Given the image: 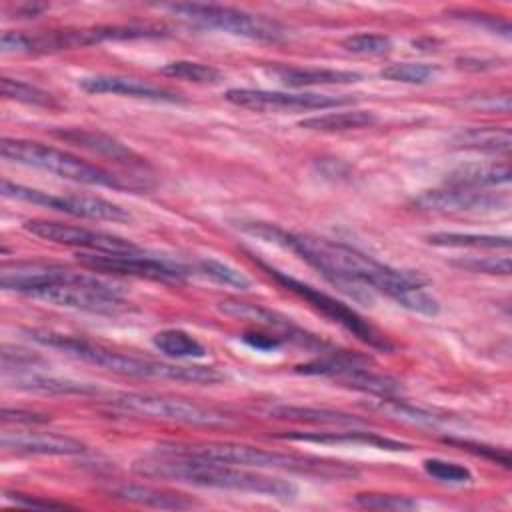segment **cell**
<instances>
[{"label":"cell","mask_w":512,"mask_h":512,"mask_svg":"<svg viewBox=\"0 0 512 512\" xmlns=\"http://www.w3.org/2000/svg\"><path fill=\"white\" fill-rule=\"evenodd\" d=\"M234 226L244 234L294 252L298 258L314 266L324 278L342 288L362 290L360 286H366L378 290L402 308L424 316H436L440 312L438 300L424 290V282L418 274L386 266L342 242L288 232L276 224L260 220H236Z\"/></svg>","instance_id":"6da1fadb"},{"label":"cell","mask_w":512,"mask_h":512,"mask_svg":"<svg viewBox=\"0 0 512 512\" xmlns=\"http://www.w3.org/2000/svg\"><path fill=\"white\" fill-rule=\"evenodd\" d=\"M132 470L146 478L174 480L182 484H192L200 488H218V490H234V492H250L262 494L278 500H294L298 488L294 482L252 472L242 466H232L208 458H200L188 452L174 448H164L156 454H146L134 460Z\"/></svg>","instance_id":"7a4b0ae2"},{"label":"cell","mask_w":512,"mask_h":512,"mask_svg":"<svg viewBox=\"0 0 512 512\" xmlns=\"http://www.w3.org/2000/svg\"><path fill=\"white\" fill-rule=\"evenodd\" d=\"M24 334L34 340L36 344L60 350L66 356H72L76 360L100 366L104 370L122 374V376H134V378H158V380H178V382H192V384H216L222 380V374L208 366H182V364H166L150 358H140L132 354H122L116 350H110L102 344L52 332V330H38L28 328Z\"/></svg>","instance_id":"3957f363"},{"label":"cell","mask_w":512,"mask_h":512,"mask_svg":"<svg viewBox=\"0 0 512 512\" xmlns=\"http://www.w3.org/2000/svg\"><path fill=\"white\" fill-rule=\"evenodd\" d=\"M182 452L242 466V468H260V470H284L300 476H316L328 480H346L358 474V470L344 462H334L318 456H302L288 452H272L264 448H254L246 444L234 442H210V444H194V446H176Z\"/></svg>","instance_id":"277c9868"},{"label":"cell","mask_w":512,"mask_h":512,"mask_svg":"<svg viewBox=\"0 0 512 512\" xmlns=\"http://www.w3.org/2000/svg\"><path fill=\"white\" fill-rule=\"evenodd\" d=\"M0 154L4 160L22 164L28 168H38L44 172H50L54 176L88 184V186H106V188H124L126 184L114 176L112 172L84 162L78 156L58 150L54 146H46L34 140H22V138H4L0 142Z\"/></svg>","instance_id":"5b68a950"},{"label":"cell","mask_w":512,"mask_h":512,"mask_svg":"<svg viewBox=\"0 0 512 512\" xmlns=\"http://www.w3.org/2000/svg\"><path fill=\"white\" fill-rule=\"evenodd\" d=\"M32 298L44 300L54 306L94 314H118L126 308L120 284L106 282L92 274L74 270H70L64 280L40 288L38 292L32 294Z\"/></svg>","instance_id":"8992f818"},{"label":"cell","mask_w":512,"mask_h":512,"mask_svg":"<svg viewBox=\"0 0 512 512\" xmlns=\"http://www.w3.org/2000/svg\"><path fill=\"white\" fill-rule=\"evenodd\" d=\"M168 10H172L182 20H188L202 28L222 30L248 40L278 42L286 34L280 22L260 14H250L238 8H230V6L184 2V4H170Z\"/></svg>","instance_id":"52a82bcc"},{"label":"cell","mask_w":512,"mask_h":512,"mask_svg":"<svg viewBox=\"0 0 512 512\" xmlns=\"http://www.w3.org/2000/svg\"><path fill=\"white\" fill-rule=\"evenodd\" d=\"M252 260H254L262 270H266L270 278H274L278 284H282V286H284L286 290H290L292 294H296V296H300L302 300H306L314 310H318L320 314H324V316L330 318L332 322H336V324H340L342 328H346L348 332H352L358 340L366 342L368 346H372V348H376V350H384V352L392 350V344H390L372 324H368L358 312H354L352 308H348V306L342 304L340 300H336V298H332V296L320 292L318 288H314V286H310V284H306V282H302V280H296V278H292V276L280 272L278 268L266 264L264 260H260V258H256V256H252Z\"/></svg>","instance_id":"ba28073f"},{"label":"cell","mask_w":512,"mask_h":512,"mask_svg":"<svg viewBox=\"0 0 512 512\" xmlns=\"http://www.w3.org/2000/svg\"><path fill=\"white\" fill-rule=\"evenodd\" d=\"M110 404L122 412H130L136 416L166 420V422H178L188 426H224L230 422V418L216 410L208 408L184 398L174 396H162V394H142V392H124L110 400Z\"/></svg>","instance_id":"9c48e42d"},{"label":"cell","mask_w":512,"mask_h":512,"mask_svg":"<svg viewBox=\"0 0 512 512\" xmlns=\"http://www.w3.org/2000/svg\"><path fill=\"white\" fill-rule=\"evenodd\" d=\"M0 192L4 198H14V200L46 206L56 212H64V214L78 216V218L110 220V222L130 220V214L122 206L108 202L104 198H96V196H54V194H48V192H42V190L24 186V184H16L10 180H2Z\"/></svg>","instance_id":"30bf717a"},{"label":"cell","mask_w":512,"mask_h":512,"mask_svg":"<svg viewBox=\"0 0 512 512\" xmlns=\"http://www.w3.org/2000/svg\"><path fill=\"white\" fill-rule=\"evenodd\" d=\"M298 372L312 376H326L342 382L348 388L376 394L382 398H390L400 390L398 380L378 374L362 364L358 356H350L344 352H328L324 358L298 366Z\"/></svg>","instance_id":"8fae6325"},{"label":"cell","mask_w":512,"mask_h":512,"mask_svg":"<svg viewBox=\"0 0 512 512\" xmlns=\"http://www.w3.org/2000/svg\"><path fill=\"white\" fill-rule=\"evenodd\" d=\"M78 260L84 266L98 270V272L126 274V276H138V278H148V280H162V282L184 280L188 274H192L188 266L160 260L154 256H146L142 250L82 252V254H78Z\"/></svg>","instance_id":"7c38bea8"},{"label":"cell","mask_w":512,"mask_h":512,"mask_svg":"<svg viewBox=\"0 0 512 512\" xmlns=\"http://www.w3.org/2000/svg\"><path fill=\"white\" fill-rule=\"evenodd\" d=\"M224 98L230 104L250 110L274 112V110H326L336 106L354 104L352 96H330L316 92H278V90H254V88H230Z\"/></svg>","instance_id":"4fadbf2b"},{"label":"cell","mask_w":512,"mask_h":512,"mask_svg":"<svg viewBox=\"0 0 512 512\" xmlns=\"http://www.w3.org/2000/svg\"><path fill=\"white\" fill-rule=\"evenodd\" d=\"M24 228L48 242L54 244H64V246H74V248H84L90 252H132L140 250L134 242L106 234V232H96L90 228L82 226H72V224H62L54 220H42V218H32L24 222Z\"/></svg>","instance_id":"5bb4252c"},{"label":"cell","mask_w":512,"mask_h":512,"mask_svg":"<svg viewBox=\"0 0 512 512\" xmlns=\"http://www.w3.org/2000/svg\"><path fill=\"white\" fill-rule=\"evenodd\" d=\"M218 310L222 314L230 316V318L248 320V322H254L258 326H264V328H270V330H278L282 340H290V342H294L298 346L318 348V350H322L326 346L316 336H312L306 330L298 328L290 318L282 316L276 310L264 308L260 304H250V302H242V300H236V298H226V300L218 302Z\"/></svg>","instance_id":"9a60e30c"},{"label":"cell","mask_w":512,"mask_h":512,"mask_svg":"<svg viewBox=\"0 0 512 512\" xmlns=\"http://www.w3.org/2000/svg\"><path fill=\"white\" fill-rule=\"evenodd\" d=\"M414 204L432 212H494L506 206V198L478 188L442 186L420 194Z\"/></svg>","instance_id":"2e32d148"},{"label":"cell","mask_w":512,"mask_h":512,"mask_svg":"<svg viewBox=\"0 0 512 512\" xmlns=\"http://www.w3.org/2000/svg\"><path fill=\"white\" fill-rule=\"evenodd\" d=\"M0 446L16 454H34V456H74L86 450V444L62 434L50 432H8L0 434Z\"/></svg>","instance_id":"e0dca14e"},{"label":"cell","mask_w":512,"mask_h":512,"mask_svg":"<svg viewBox=\"0 0 512 512\" xmlns=\"http://www.w3.org/2000/svg\"><path fill=\"white\" fill-rule=\"evenodd\" d=\"M78 86L90 94H120L130 98H144L154 102H182L178 92H172L164 86H156L130 76H112V74H96L84 76L78 80Z\"/></svg>","instance_id":"ac0fdd59"},{"label":"cell","mask_w":512,"mask_h":512,"mask_svg":"<svg viewBox=\"0 0 512 512\" xmlns=\"http://www.w3.org/2000/svg\"><path fill=\"white\" fill-rule=\"evenodd\" d=\"M54 136H58L64 142L76 144L80 148H86L94 154L106 156L110 160L122 162V164H134V166H144L146 162L134 152L130 150L126 144H122L120 140L98 132V130H86V128H62V130H54Z\"/></svg>","instance_id":"d6986e66"},{"label":"cell","mask_w":512,"mask_h":512,"mask_svg":"<svg viewBox=\"0 0 512 512\" xmlns=\"http://www.w3.org/2000/svg\"><path fill=\"white\" fill-rule=\"evenodd\" d=\"M2 382L6 386L18 388V390L42 392V394H94V392H98V388H94L92 384L36 372L34 368L6 370V372H2Z\"/></svg>","instance_id":"ffe728a7"},{"label":"cell","mask_w":512,"mask_h":512,"mask_svg":"<svg viewBox=\"0 0 512 512\" xmlns=\"http://www.w3.org/2000/svg\"><path fill=\"white\" fill-rule=\"evenodd\" d=\"M110 496L122 502L138 504V506H148V508H162V510H186L194 508L196 502L184 494L148 486V484H118L112 486Z\"/></svg>","instance_id":"44dd1931"},{"label":"cell","mask_w":512,"mask_h":512,"mask_svg":"<svg viewBox=\"0 0 512 512\" xmlns=\"http://www.w3.org/2000/svg\"><path fill=\"white\" fill-rule=\"evenodd\" d=\"M510 182L508 162H468L446 174L444 186L460 188H490Z\"/></svg>","instance_id":"7402d4cb"},{"label":"cell","mask_w":512,"mask_h":512,"mask_svg":"<svg viewBox=\"0 0 512 512\" xmlns=\"http://www.w3.org/2000/svg\"><path fill=\"white\" fill-rule=\"evenodd\" d=\"M282 438L286 440H298V442H316V444H362L372 446L380 450H408L410 446L386 436H380L376 432H288Z\"/></svg>","instance_id":"603a6c76"},{"label":"cell","mask_w":512,"mask_h":512,"mask_svg":"<svg viewBox=\"0 0 512 512\" xmlns=\"http://www.w3.org/2000/svg\"><path fill=\"white\" fill-rule=\"evenodd\" d=\"M272 74L290 88L322 86V84H354L362 80L358 72L332 70V68H298V66H278Z\"/></svg>","instance_id":"cb8c5ba5"},{"label":"cell","mask_w":512,"mask_h":512,"mask_svg":"<svg viewBox=\"0 0 512 512\" xmlns=\"http://www.w3.org/2000/svg\"><path fill=\"white\" fill-rule=\"evenodd\" d=\"M454 144L458 148L468 150H480L490 154H508L512 146V136L508 128L498 126H478V128H466L456 134Z\"/></svg>","instance_id":"d4e9b609"},{"label":"cell","mask_w":512,"mask_h":512,"mask_svg":"<svg viewBox=\"0 0 512 512\" xmlns=\"http://www.w3.org/2000/svg\"><path fill=\"white\" fill-rule=\"evenodd\" d=\"M376 122L374 112L370 110H346V112H328L300 120V128L314 132H346L372 126Z\"/></svg>","instance_id":"484cf974"},{"label":"cell","mask_w":512,"mask_h":512,"mask_svg":"<svg viewBox=\"0 0 512 512\" xmlns=\"http://www.w3.org/2000/svg\"><path fill=\"white\" fill-rule=\"evenodd\" d=\"M426 242L440 248H486V250H508V236L494 234H472V232H434L426 236Z\"/></svg>","instance_id":"4316f807"},{"label":"cell","mask_w":512,"mask_h":512,"mask_svg":"<svg viewBox=\"0 0 512 512\" xmlns=\"http://www.w3.org/2000/svg\"><path fill=\"white\" fill-rule=\"evenodd\" d=\"M268 416H274L278 420H294V422H320V424H360L358 418L328 410V408H312V406H272L268 410Z\"/></svg>","instance_id":"83f0119b"},{"label":"cell","mask_w":512,"mask_h":512,"mask_svg":"<svg viewBox=\"0 0 512 512\" xmlns=\"http://www.w3.org/2000/svg\"><path fill=\"white\" fill-rule=\"evenodd\" d=\"M152 344L170 358H202L206 348L188 332L180 328H166L152 336Z\"/></svg>","instance_id":"f1b7e54d"},{"label":"cell","mask_w":512,"mask_h":512,"mask_svg":"<svg viewBox=\"0 0 512 512\" xmlns=\"http://www.w3.org/2000/svg\"><path fill=\"white\" fill-rule=\"evenodd\" d=\"M192 274L204 276L212 282L230 286V288H238V290H248L252 286L250 278H246L240 270H236L230 264H224L220 260H212V258H200L196 262H192V266H188Z\"/></svg>","instance_id":"f546056e"},{"label":"cell","mask_w":512,"mask_h":512,"mask_svg":"<svg viewBox=\"0 0 512 512\" xmlns=\"http://www.w3.org/2000/svg\"><path fill=\"white\" fill-rule=\"evenodd\" d=\"M160 74L176 78V80L194 82V84H214L222 78L216 68H212L208 64H200V62H190V60L168 62L160 68Z\"/></svg>","instance_id":"4dcf8cb0"},{"label":"cell","mask_w":512,"mask_h":512,"mask_svg":"<svg viewBox=\"0 0 512 512\" xmlns=\"http://www.w3.org/2000/svg\"><path fill=\"white\" fill-rule=\"evenodd\" d=\"M380 410L398 418V420H404V422H412V424H426V426H440L442 422H448L446 416H440V414H434L430 410H424V408H416L412 404H404L400 400H392V398H382L380 402Z\"/></svg>","instance_id":"1f68e13d"},{"label":"cell","mask_w":512,"mask_h":512,"mask_svg":"<svg viewBox=\"0 0 512 512\" xmlns=\"http://www.w3.org/2000/svg\"><path fill=\"white\" fill-rule=\"evenodd\" d=\"M0 90H2V96L8 98V100H16V102H22V104H32V106H52L54 100L52 96L38 88V86H32L28 82H22V80H14V78H2L0 80Z\"/></svg>","instance_id":"d6a6232c"},{"label":"cell","mask_w":512,"mask_h":512,"mask_svg":"<svg viewBox=\"0 0 512 512\" xmlns=\"http://www.w3.org/2000/svg\"><path fill=\"white\" fill-rule=\"evenodd\" d=\"M436 74V66L424 62H398L382 68L380 76L392 82L404 84H424Z\"/></svg>","instance_id":"836d02e7"},{"label":"cell","mask_w":512,"mask_h":512,"mask_svg":"<svg viewBox=\"0 0 512 512\" xmlns=\"http://www.w3.org/2000/svg\"><path fill=\"white\" fill-rule=\"evenodd\" d=\"M342 48L358 56H384L392 50V40L384 34H354L342 40Z\"/></svg>","instance_id":"e575fe53"},{"label":"cell","mask_w":512,"mask_h":512,"mask_svg":"<svg viewBox=\"0 0 512 512\" xmlns=\"http://www.w3.org/2000/svg\"><path fill=\"white\" fill-rule=\"evenodd\" d=\"M422 468L428 476L440 480V482H450V484H466L472 480V472L456 462H448L442 458H426L422 462Z\"/></svg>","instance_id":"d590c367"},{"label":"cell","mask_w":512,"mask_h":512,"mask_svg":"<svg viewBox=\"0 0 512 512\" xmlns=\"http://www.w3.org/2000/svg\"><path fill=\"white\" fill-rule=\"evenodd\" d=\"M354 502L362 508L374 510H414L418 506L416 500L404 494H378V492H364L356 494Z\"/></svg>","instance_id":"8d00e7d4"},{"label":"cell","mask_w":512,"mask_h":512,"mask_svg":"<svg viewBox=\"0 0 512 512\" xmlns=\"http://www.w3.org/2000/svg\"><path fill=\"white\" fill-rule=\"evenodd\" d=\"M452 266L460 268V270H468L474 274H500V276H508L510 274V258L502 256H470V258H460V260H452Z\"/></svg>","instance_id":"74e56055"},{"label":"cell","mask_w":512,"mask_h":512,"mask_svg":"<svg viewBox=\"0 0 512 512\" xmlns=\"http://www.w3.org/2000/svg\"><path fill=\"white\" fill-rule=\"evenodd\" d=\"M446 442H450V444H454V446H462V448H466V450L472 452V454L490 458V460H494L496 464H502L504 468H510V456H508V452H504V450H498V448H492V446H486V444H478V442H470V440L446 438Z\"/></svg>","instance_id":"f35d334b"},{"label":"cell","mask_w":512,"mask_h":512,"mask_svg":"<svg viewBox=\"0 0 512 512\" xmlns=\"http://www.w3.org/2000/svg\"><path fill=\"white\" fill-rule=\"evenodd\" d=\"M0 418L4 424L14 422V424H44L50 420V416L32 412V410H22V408H2Z\"/></svg>","instance_id":"ab89813d"},{"label":"cell","mask_w":512,"mask_h":512,"mask_svg":"<svg viewBox=\"0 0 512 512\" xmlns=\"http://www.w3.org/2000/svg\"><path fill=\"white\" fill-rule=\"evenodd\" d=\"M6 498L8 500H14L16 504L20 506H26V508H70V504L66 502H56V500H44V498H38V496H28V494H20V492H6Z\"/></svg>","instance_id":"60d3db41"},{"label":"cell","mask_w":512,"mask_h":512,"mask_svg":"<svg viewBox=\"0 0 512 512\" xmlns=\"http://www.w3.org/2000/svg\"><path fill=\"white\" fill-rule=\"evenodd\" d=\"M0 50L4 54H10V52H16V54H26L28 52V34L24 32H2V38H0Z\"/></svg>","instance_id":"b9f144b4"},{"label":"cell","mask_w":512,"mask_h":512,"mask_svg":"<svg viewBox=\"0 0 512 512\" xmlns=\"http://www.w3.org/2000/svg\"><path fill=\"white\" fill-rule=\"evenodd\" d=\"M242 338L246 344H250L252 348H258V350H274L282 344V340L274 334L268 336V334H260V332H246Z\"/></svg>","instance_id":"7bdbcfd3"}]
</instances>
